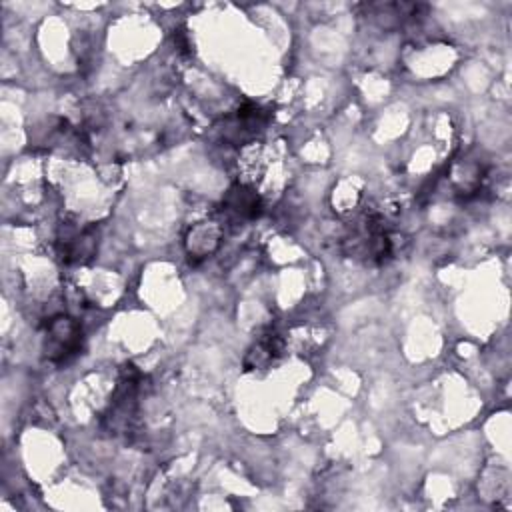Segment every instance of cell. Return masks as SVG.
<instances>
[{"label": "cell", "instance_id": "cell-1", "mask_svg": "<svg viewBox=\"0 0 512 512\" xmlns=\"http://www.w3.org/2000/svg\"><path fill=\"white\" fill-rule=\"evenodd\" d=\"M46 356L54 362L68 360L80 348V326L68 316H56L46 326Z\"/></svg>", "mask_w": 512, "mask_h": 512}]
</instances>
